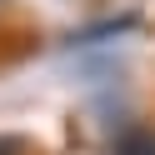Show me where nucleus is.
<instances>
[{
	"label": "nucleus",
	"instance_id": "f03ea898",
	"mask_svg": "<svg viewBox=\"0 0 155 155\" xmlns=\"http://www.w3.org/2000/svg\"><path fill=\"white\" fill-rule=\"evenodd\" d=\"M30 145H25V135H0V155H25Z\"/></svg>",
	"mask_w": 155,
	"mask_h": 155
},
{
	"label": "nucleus",
	"instance_id": "f257e3e1",
	"mask_svg": "<svg viewBox=\"0 0 155 155\" xmlns=\"http://www.w3.org/2000/svg\"><path fill=\"white\" fill-rule=\"evenodd\" d=\"M110 155H155V130H145V125L120 130V140H115Z\"/></svg>",
	"mask_w": 155,
	"mask_h": 155
}]
</instances>
